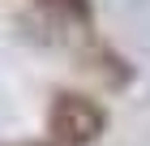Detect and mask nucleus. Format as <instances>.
<instances>
[{
    "label": "nucleus",
    "instance_id": "obj_1",
    "mask_svg": "<svg viewBox=\"0 0 150 146\" xmlns=\"http://www.w3.org/2000/svg\"><path fill=\"white\" fill-rule=\"evenodd\" d=\"M107 129V108L94 103L90 95L77 90H60L52 108H47V137L60 146H90Z\"/></svg>",
    "mask_w": 150,
    "mask_h": 146
},
{
    "label": "nucleus",
    "instance_id": "obj_2",
    "mask_svg": "<svg viewBox=\"0 0 150 146\" xmlns=\"http://www.w3.org/2000/svg\"><path fill=\"white\" fill-rule=\"evenodd\" d=\"M39 13L43 17H52V26L56 30H86L90 26V0H35Z\"/></svg>",
    "mask_w": 150,
    "mask_h": 146
},
{
    "label": "nucleus",
    "instance_id": "obj_3",
    "mask_svg": "<svg viewBox=\"0 0 150 146\" xmlns=\"http://www.w3.org/2000/svg\"><path fill=\"white\" fill-rule=\"evenodd\" d=\"M39 146H60V142H52V137H47V142H39Z\"/></svg>",
    "mask_w": 150,
    "mask_h": 146
}]
</instances>
